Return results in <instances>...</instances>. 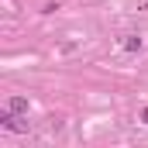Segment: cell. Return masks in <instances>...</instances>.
Instances as JSON below:
<instances>
[{
	"mask_svg": "<svg viewBox=\"0 0 148 148\" xmlns=\"http://www.w3.org/2000/svg\"><path fill=\"white\" fill-rule=\"evenodd\" d=\"M7 110H14V114H28V100H24V97H10V100H7Z\"/></svg>",
	"mask_w": 148,
	"mask_h": 148,
	"instance_id": "2",
	"label": "cell"
},
{
	"mask_svg": "<svg viewBox=\"0 0 148 148\" xmlns=\"http://www.w3.org/2000/svg\"><path fill=\"white\" fill-rule=\"evenodd\" d=\"M124 48H127V52H141V38L127 35V38H124Z\"/></svg>",
	"mask_w": 148,
	"mask_h": 148,
	"instance_id": "3",
	"label": "cell"
},
{
	"mask_svg": "<svg viewBox=\"0 0 148 148\" xmlns=\"http://www.w3.org/2000/svg\"><path fill=\"white\" fill-rule=\"evenodd\" d=\"M141 121H145V124H148V107H145V110H141Z\"/></svg>",
	"mask_w": 148,
	"mask_h": 148,
	"instance_id": "4",
	"label": "cell"
},
{
	"mask_svg": "<svg viewBox=\"0 0 148 148\" xmlns=\"http://www.w3.org/2000/svg\"><path fill=\"white\" fill-rule=\"evenodd\" d=\"M0 124H3L7 131H17V134H24V131H28V124H24V121H17L14 110H3V114H0Z\"/></svg>",
	"mask_w": 148,
	"mask_h": 148,
	"instance_id": "1",
	"label": "cell"
}]
</instances>
